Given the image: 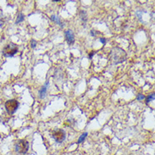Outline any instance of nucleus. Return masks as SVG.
I'll use <instances>...</instances> for the list:
<instances>
[{
  "label": "nucleus",
  "mask_w": 155,
  "mask_h": 155,
  "mask_svg": "<svg viewBox=\"0 0 155 155\" xmlns=\"http://www.w3.org/2000/svg\"><path fill=\"white\" fill-rule=\"evenodd\" d=\"M91 34H92V36H93V37H95V34H96V32H95L94 31H92V32H91Z\"/></svg>",
  "instance_id": "17"
},
{
  "label": "nucleus",
  "mask_w": 155,
  "mask_h": 155,
  "mask_svg": "<svg viewBox=\"0 0 155 155\" xmlns=\"http://www.w3.org/2000/svg\"><path fill=\"white\" fill-rule=\"evenodd\" d=\"M35 47H36V41L32 40V48H35Z\"/></svg>",
  "instance_id": "14"
},
{
  "label": "nucleus",
  "mask_w": 155,
  "mask_h": 155,
  "mask_svg": "<svg viewBox=\"0 0 155 155\" xmlns=\"http://www.w3.org/2000/svg\"><path fill=\"white\" fill-rule=\"evenodd\" d=\"M112 58L115 64L121 63L126 58V53L120 48H115L112 50Z\"/></svg>",
  "instance_id": "1"
},
{
  "label": "nucleus",
  "mask_w": 155,
  "mask_h": 155,
  "mask_svg": "<svg viewBox=\"0 0 155 155\" xmlns=\"http://www.w3.org/2000/svg\"><path fill=\"white\" fill-rule=\"evenodd\" d=\"M23 20H24V15H23L22 14H20L17 16V19H16L15 23H16V24H19V23L22 22Z\"/></svg>",
  "instance_id": "9"
},
{
  "label": "nucleus",
  "mask_w": 155,
  "mask_h": 155,
  "mask_svg": "<svg viewBox=\"0 0 155 155\" xmlns=\"http://www.w3.org/2000/svg\"><path fill=\"white\" fill-rule=\"evenodd\" d=\"M100 41H101V43H102L103 44H105V43H106V40H105L104 38H100Z\"/></svg>",
  "instance_id": "16"
},
{
  "label": "nucleus",
  "mask_w": 155,
  "mask_h": 155,
  "mask_svg": "<svg viewBox=\"0 0 155 155\" xmlns=\"http://www.w3.org/2000/svg\"><path fill=\"white\" fill-rule=\"evenodd\" d=\"M95 53H96V52H95V51H93V52H92V53H89V58H92V57H93V55L95 54Z\"/></svg>",
  "instance_id": "15"
},
{
  "label": "nucleus",
  "mask_w": 155,
  "mask_h": 155,
  "mask_svg": "<svg viewBox=\"0 0 155 155\" xmlns=\"http://www.w3.org/2000/svg\"><path fill=\"white\" fill-rule=\"evenodd\" d=\"M17 52H18V47H17V45L14 44V43H9L8 45H6L3 48V54L5 57L9 58V57L14 56Z\"/></svg>",
  "instance_id": "3"
},
{
  "label": "nucleus",
  "mask_w": 155,
  "mask_h": 155,
  "mask_svg": "<svg viewBox=\"0 0 155 155\" xmlns=\"http://www.w3.org/2000/svg\"><path fill=\"white\" fill-rule=\"evenodd\" d=\"M47 87H48V83H47L45 86H43V88L39 91V95H40L41 99H43V98H44V96H45V94H46Z\"/></svg>",
  "instance_id": "7"
},
{
  "label": "nucleus",
  "mask_w": 155,
  "mask_h": 155,
  "mask_svg": "<svg viewBox=\"0 0 155 155\" xmlns=\"http://www.w3.org/2000/svg\"><path fill=\"white\" fill-rule=\"evenodd\" d=\"M64 35H65V39H66V41L69 43V44L74 43V42H75V37H74V34H73V32H72L71 30H67V31H65Z\"/></svg>",
  "instance_id": "6"
},
{
  "label": "nucleus",
  "mask_w": 155,
  "mask_h": 155,
  "mask_svg": "<svg viewBox=\"0 0 155 155\" xmlns=\"http://www.w3.org/2000/svg\"><path fill=\"white\" fill-rule=\"evenodd\" d=\"M87 137V132H86V133H83L81 136V137H80V139L78 140V142H77V143H82L84 140H85V138Z\"/></svg>",
  "instance_id": "10"
},
{
  "label": "nucleus",
  "mask_w": 155,
  "mask_h": 155,
  "mask_svg": "<svg viewBox=\"0 0 155 155\" xmlns=\"http://www.w3.org/2000/svg\"><path fill=\"white\" fill-rule=\"evenodd\" d=\"M80 15H81V18L82 19V20L86 22L87 21V14H86V12L85 11H81Z\"/></svg>",
  "instance_id": "12"
},
{
  "label": "nucleus",
  "mask_w": 155,
  "mask_h": 155,
  "mask_svg": "<svg viewBox=\"0 0 155 155\" xmlns=\"http://www.w3.org/2000/svg\"><path fill=\"white\" fill-rule=\"evenodd\" d=\"M4 106H5V108H6V111L8 112V114H13L15 113V111L19 108V103L15 99H10L5 103Z\"/></svg>",
  "instance_id": "4"
},
{
  "label": "nucleus",
  "mask_w": 155,
  "mask_h": 155,
  "mask_svg": "<svg viewBox=\"0 0 155 155\" xmlns=\"http://www.w3.org/2000/svg\"><path fill=\"white\" fill-rule=\"evenodd\" d=\"M145 98H146V97H145L144 95H143V94H139V95H138V97H137V99H138V100H143V99H144Z\"/></svg>",
  "instance_id": "13"
},
{
  "label": "nucleus",
  "mask_w": 155,
  "mask_h": 155,
  "mask_svg": "<svg viewBox=\"0 0 155 155\" xmlns=\"http://www.w3.org/2000/svg\"><path fill=\"white\" fill-rule=\"evenodd\" d=\"M52 137L58 143H61L64 141L65 139V133L63 130L61 129H58V130H56L54 131H53L52 133Z\"/></svg>",
  "instance_id": "5"
},
{
  "label": "nucleus",
  "mask_w": 155,
  "mask_h": 155,
  "mask_svg": "<svg viewBox=\"0 0 155 155\" xmlns=\"http://www.w3.org/2000/svg\"><path fill=\"white\" fill-rule=\"evenodd\" d=\"M29 149V143L26 140H19L15 144V152L19 155H25Z\"/></svg>",
  "instance_id": "2"
},
{
  "label": "nucleus",
  "mask_w": 155,
  "mask_h": 155,
  "mask_svg": "<svg viewBox=\"0 0 155 155\" xmlns=\"http://www.w3.org/2000/svg\"><path fill=\"white\" fill-rule=\"evenodd\" d=\"M50 19H51L52 20H53V21H55L57 24H58L61 27H63V25H62V23L60 22V20H59V19L57 17V16H55V15H52L51 17H50Z\"/></svg>",
  "instance_id": "8"
},
{
  "label": "nucleus",
  "mask_w": 155,
  "mask_h": 155,
  "mask_svg": "<svg viewBox=\"0 0 155 155\" xmlns=\"http://www.w3.org/2000/svg\"><path fill=\"white\" fill-rule=\"evenodd\" d=\"M154 93H153L152 94H150L148 97L146 98V103H148L151 100H154Z\"/></svg>",
  "instance_id": "11"
}]
</instances>
